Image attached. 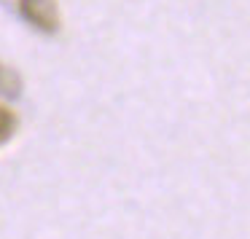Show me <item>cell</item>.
<instances>
[{
    "label": "cell",
    "instance_id": "cell-1",
    "mask_svg": "<svg viewBox=\"0 0 250 239\" xmlns=\"http://www.w3.org/2000/svg\"><path fill=\"white\" fill-rule=\"evenodd\" d=\"M19 14L41 33H57L60 30V8L57 0H19Z\"/></svg>",
    "mask_w": 250,
    "mask_h": 239
},
{
    "label": "cell",
    "instance_id": "cell-2",
    "mask_svg": "<svg viewBox=\"0 0 250 239\" xmlns=\"http://www.w3.org/2000/svg\"><path fill=\"white\" fill-rule=\"evenodd\" d=\"M0 94L8 100H17L22 94V76L8 65H0Z\"/></svg>",
    "mask_w": 250,
    "mask_h": 239
},
{
    "label": "cell",
    "instance_id": "cell-3",
    "mask_svg": "<svg viewBox=\"0 0 250 239\" xmlns=\"http://www.w3.org/2000/svg\"><path fill=\"white\" fill-rule=\"evenodd\" d=\"M14 132H17V116H14L8 108L0 105V145L11 140Z\"/></svg>",
    "mask_w": 250,
    "mask_h": 239
}]
</instances>
